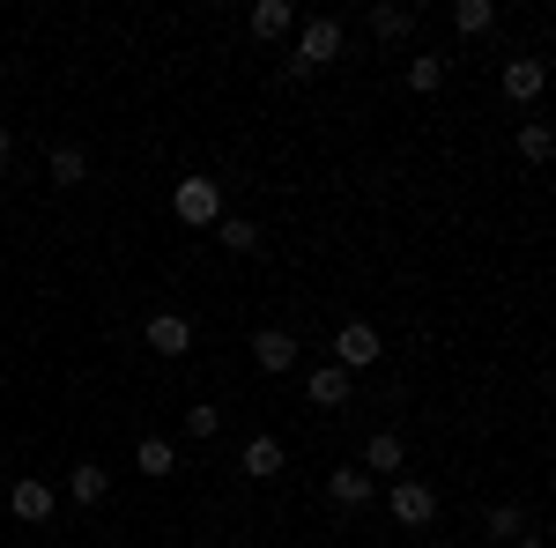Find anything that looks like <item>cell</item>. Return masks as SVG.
<instances>
[{
    "mask_svg": "<svg viewBox=\"0 0 556 548\" xmlns=\"http://www.w3.org/2000/svg\"><path fill=\"white\" fill-rule=\"evenodd\" d=\"M67 497H75V505H104V497H112V474H104L97 460H83L75 474H67Z\"/></svg>",
    "mask_w": 556,
    "mask_h": 548,
    "instance_id": "8fae6325",
    "label": "cell"
},
{
    "mask_svg": "<svg viewBox=\"0 0 556 548\" xmlns=\"http://www.w3.org/2000/svg\"><path fill=\"white\" fill-rule=\"evenodd\" d=\"M215 430H223V408L215 400H193L186 408V437H215Z\"/></svg>",
    "mask_w": 556,
    "mask_h": 548,
    "instance_id": "44dd1931",
    "label": "cell"
},
{
    "mask_svg": "<svg viewBox=\"0 0 556 548\" xmlns=\"http://www.w3.org/2000/svg\"><path fill=\"white\" fill-rule=\"evenodd\" d=\"M290 23H298V8H290V0H260V8H253V38H282Z\"/></svg>",
    "mask_w": 556,
    "mask_h": 548,
    "instance_id": "2e32d148",
    "label": "cell"
},
{
    "mask_svg": "<svg viewBox=\"0 0 556 548\" xmlns=\"http://www.w3.org/2000/svg\"><path fill=\"white\" fill-rule=\"evenodd\" d=\"M52 505H60V497H52V482H38V474L8 482V511H15L23 526H45V519H52Z\"/></svg>",
    "mask_w": 556,
    "mask_h": 548,
    "instance_id": "277c9868",
    "label": "cell"
},
{
    "mask_svg": "<svg viewBox=\"0 0 556 548\" xmlns=\"http://www.w3.org/2000/svg\"><path fill=\"white\" fill-rule=\"evenodd\" d=\"M519 156H527V164H549V156H556V133L549 127H527V133H519Z\"/></svg>",
    "mask_w": 556,
    "mask_h": 548,
    "instance_id": "7402d4cb",
    "label": "cell"
},
{
    "mask_svg": "<svg viewBox=\"0 0 556 548\" xmlns=\"http://www.w3.org/2000/svg\"><path fill=\"white\" fill-rule=\"evenodd\" d=\"M245 474H253V482H275V474H282V445H275V437H253V445H245Z\"/></svg>",
    "mask_w": 556,
    "mask_h": 548,
    "instance_id": "9a60e30c",
    "label": "cell"
},
{
    "mask_svg": "<svg viewBox=\"0 0 556 548\" xmlns=\"http://www.w3.org/2000/svg\"><path fill=\"white\" fill-rule=\"evenodd\" d=\"M327 497H334L342 511H364L371 497H379V482H371L364 467H334V482H327Z\"/></svg>",
    "mask_w": 556,
    "mask_h": 548,
    "instance_id": "52a82bcc",
    "label": "cell"
},
{
    "mask_svg": "<svg viewBox=\"0 0 556 548\" xmlns=\"http://www.w3.org/2000/svg\"><path fill=\"white\" fill-rule=\"evenodd\" d=\"M253 364L282 379V371L298 364V334H282V327H260V334H253Z\"/></svg>",
    "mask_w": 556,
    "mask_h": 548,
    "instance_id": "8992f818",
    "label": "cell"
},
{
    "mask_svg": "<svg viewBox=\"0 0 556 548\" xmlns=\"http://www.w3.org/2000/svg\"><path fill=\"white\" fill-rule=\"evenodd\" d=\"M542 82H549V75H542V60H505V97H513V104H534Z\"/></svg>",
    "mask_w": 556,
    "mask_h": 548,
    "instance_id": "30bf717a",
    "label": "cell"
},
{
    "mask_svg": "<svg viewBox=\"0 0 556 548\" xmlns=\"http://www.w3.org/2000/svg\"><path fill=\"white\" fill-rule=\"evenodd\" d=\"M149 348H156V356H186V348H193V327H186L178 311H156V319H149Z\"/></svg>",
    "mask_w": 556,
    "mask_h": 548,
    "instance_id": "9c48e42d",
    "label": "cell"
},
{
    "mask_svg": "<svg viewBox=\"0 0 556 548\" xmlns=\"http://www.w3.org/2000/svg\"><path fill=\"white\" fill-rule=\"evenodd\" d=\"M0 497H8V474H0Z\"/></svg>",
    "mask_w": 556,
    "mask_h": 548,
    "instance_id": "484cf974",
    "label": "cell"
},
{
    "mask_svg": "<svg viewBox=\"0 0 556 548\" xmlns=\"http://www.w3.org/2000/svg\"><path fill=\"white\" fill-rule=\"evenodd\" d=\"M215 238H223L230 253H253V245H260V222H245V215H223V222H215Z\"/></svg>",
    "mask_w": 556,
    "mask_h": 548,
    "instance_id": "ac0fdd59",
    "label": "cell"
},
{
    "mask_svg": "<svg viewBox=\"0 0 556 548\" xmlns=\"http://www.w3.org/2000/svg\"><path fill=\"white\" fill-rule=\"evenodd\" d=\"M304 393H312V408H349V371L342 364H319V371L304 379Z\"/></svg>",
    "mask_w": 556,
    "mask_h": 548,
    "instance_id": "ba28073f",
    "label": "cell"
},
{
    "mask_svg": "<svg viewBox=\"0 0 556 548\" xmlns=\"http://www.w3.org/2000/svg\"><path fill=\"white\" fill-rule=\"evenodd\" d=\"M379 356H386V348H379V327H364V319H349L342 334H334V364H342L349 379H356V371H371Z\"/></svg>",
    "mask_w": 556,
    "mask_h": 548,
    "instance_id": "3957f363",
    "label": "cell"
},
{
    "mask_svg": "<svg viewBox=\"0 0 556 548\" xmlns=\"http://www.w3.org/2000/svg\"><path fill=\"white\" fill-rule=\"evenodd\" d=\"M490 534L513 548V541H519V511H513V505H497V511H490Z\"/></svg>",
    "mask_w": 556,
    "mask_h": 548,
    "instance_id": "603a6c76",
    "label": "cell"
},
{
    "mask_svg": "<svg viewBox=\"0 0 556 548\" xmlns=\"http://www.w3.org/2000/svg\"><path fill=\"white\" fill-rule=\"evenodd\" d=\"M134 467H141V474H172L178 445H172V437H141V445H134Z\"/></svg>",
    "mask_w": 556,
    "mask_h": 548,
    "instance_id": "5bb4252c",
    "label": "cell"
},
{
    "mask_svg": "<svg viewBox=\"0 0 556 548\" xmlns=\"http://www.w3.org/2000/svg\"><path fill=\"white\" fill-rule=\"evenodd\" d=\"M342 60V23L334 15H312L298 30V60H290V75H312V67H334Z\"/></svg>",
    "mask_w": 556,
    "mask_h": 548,
    "instance_id": "6da1fadb",
    "label": "cell"
},
{
    "mask_svg": "<svg viewBox=\"0 0 556 548\" xmlns=\"http://www.w3.org/2000/svg\"><path fill=\"white\" fill-rule=\"evenodd\" d=\"M445 82V52H424V60H408V89H438Z\"/></svg>",
    "mask_w": 556,
    "mask_h": 548,
    "instance_id": "ffe728a7",
    "label": "cell"
},
{
    "mask_svg": "<svg viewBox=\"0 0 556 548\" xmlns=\"http://www.w3.org/2000/svg\"><path fill=\"white\" fill-rule=\"evenodd\" d=\"M490 23H497V8H490V0H453V30H460V38H482Z\"/></svg>",
    "mask_w": 556,
    "mask_h": 548,
    "instance_id": "e0dca14e",
    "label": "cell"
},
{
    "mask_svg": "<svg viewBox=\"0 0 556 548\" xmlns=\"http://www.w3.org/2000/svg\"><path fill=\"white\" fill-rule=\"evenodd\" d=\"M393 519L401 526H430L438 519V489L430 482H393Z\"/></svg>",
    "mask_w": 556,
    "mask_h": 548,
    "instance_id": "5b68a950",
    "label": "cell"
},
{
    "mask_svg": "<svg viewBox=\"0 0 556 548\" xmlns=\"http://www.w3.org/2000/svg\"><path fill=\"white\" fill-rule=\"evenodd\" d=\"M513 548H549V541H534V534H519V541Z\"/></svg>",
    "mask_w": 556,
    "mask_h": 548,
    "instance_id": "d4e9b609",
    "label": "cell"
},
{
    "mask_svg": "<svg viewBox=\"0 0 556 548\" xmlns=\"http://www.w3.org/2000/svg\"><path fill=\"white\" fill-rule=\"evenodd\" d=\"M408 23H416V15H408V8H393V0H379V8H371V30H379L386 44L408 38Z\"/></svg>",
    "mask_w": 556,
    "mask_h": 548,
    "instance_id": "d6986e66",
    "label": "cell"
},
{
    "mask_svg": "<svg viewBox=\"0 0 556 548\" xmlns=\"http://www.w3.org/2000/svg\"><path fill=\"white\" fill-rule=\"evenodd\" d=\"M45 170H52V186H83V178H89V156L75 149V141H60V149L45 156Z\"/></svg>",
    "mask_w": 556,
    "mask_h": 548,
    "instance_id": "7c38bea8",
    "label": "cell"
},
{
    "mask_svg": "<svg viewBox=\"0 0 556 548\" xmlns=\"http://www.w3.org/2000/svg\"><path fill=\"white\" fill-rule=\"evenodd\" d=\"M401 460H408V453H401V437H393V430H379V437L364 445V474H401Z\"/></svg>",
    "mask_w": 556,
    "mask_h": 548,
    "instance_id": "4fadbf2b",
    "label": "cell"
},
{
    "mask_svg": "<svg viewBox=\"0 0 556 548\" xmlns=\"http://www.w3.org/2000/svg\"><path fill=\"white\" fill-rule=\"evenodd\" d=\"M172 215L186 222V230H208V222H223V186H215V178H178Z\"/></svg>",
    "mask_w": 556,
    "mask_h": 548,
    "instance_id": "7a4b0ae2",
    "label": "cell"
},
{
    "mask_svg": "<svg viewBox=\"0 0 556 548\" xmlns=\"http://www.w3.org/2000/svg\"><path fill=\"white\" fill-rule=\"evenodd\" d=\"M8 149H15V133H8V127H0V164H8Z\"/></svg>",
    "mask_w": 556,
    "mask_h": 548,
    "instance_id": "cb8c5ba5",
    "label": "cell"
}]
</instances>
